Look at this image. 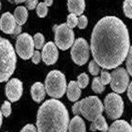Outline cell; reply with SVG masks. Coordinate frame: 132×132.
<instances>
[{
	"instance_id": "27",
	"label": "cell",
	"mask_w": 132,
	"mask_h": 132,
	"mask_svg": "<svg viewBox=\"0 0 132 132\" xmlns=\"http://www.w3.org/2000/svg\"><path fill=\"white\" fill-rule=\"evenodd\" d=\"M78 18L75 14L70 13L68 15L67 19V24L71 29L78 26Z\"/></svg>"
},
{
	"instance_id": "20",
	"label": "cell",
	"mask_w": 132,
	"mask_h": 132,
	"mask_svg": "<svg viewBox=\"0 0 132 132\" xmlns=\"http://www.w3.org/2000/svg\"><path fill=\"white\" fill-rule=\"evenodd\" d=\"M108 129L109 127L106 119L102 115L98 116L92 122L90 127V130L92 131H95L98 130L102 132H107Z\"/></svg>"
},
{
	"instance_id": "28",
	"label": "cell",
	"mask_w": 132,
	"mask_h": 132,
	"mask_svg": "<svg viewBox=\"0 0 132 132\" xmlns=\"http://www.w3.org/2000/svg\"><path fill=\"white\" fill-rule=\"evenodd\" d=\"M100 66L94 60H92L89 64L88 69L90 73L93 76H97L100 72Z\"/></svg>"
},
{
	"instance_id": "8",
	"label": "cell",
	"mask_w": 132,
	"mask_h": 132,
	"mask_svg": "<svg viewBox=\"0 0 132 132\" xmlns=\"http://www.w3.org/2000/svg\"><path fill=\"white\" fill-rule=\"evenodd\" d=\"M35 43L32 37L28 33H23L17 37L15 49L19 57L23 60H29L35 52Z\"/></svg>"
},
{
	"instance_id": "23",
	"label": "cell",
	"mask_w": 132,
	"mask_h": 132,
	"mask_svg": "<svg viewBox=\"0 0 132 132\" xmlns=\"http://www.w3.org/2000/svg\"><path fill=\"white\" fill-rule=\"evenodd\" d=\"M77 82L80 89H84L88 86L89 84V77L86 73H82L79 75L77 77Z\"/></svg>"
},
{
	"instance_id": "13",
	"label": "cell",
	"mask_w": 132,
	"mask_h": 132,
	"mask_svg": "<svg viewBox=\"0 0 132 132\" xmlns=\"http://www.w3.org/2000/svg\"><path fill=\"white\" fill-rule=\"evenodd\" d=\"M18 25L14 15L10 12L2 14L0 18V30L5 34L13 35Z\"/></svg>"
},
{
	"instance_id": "29",
	"label": "cell",
	"mask_w": 132,
	"mask_h": 132,
	"mask_svg": "<svg viewBox=\"0 0 132 132\" xmlns=\"http://www.w3.org/2000/svg\"><path fill=\"white\" fill-rule=\"evenodd\" d=\"M101 81L104 86L111 83V75L107 71H102L101 76Z\"/></svg>"
},
{
	"instance_id": "26",
	"label": "cell",
	"mask_w": 132,
	"mask_h": 132,
	"mask_svg": "<svg viewBox=\"0 0 132 132\" xmlns=\"http://www.w3.org/2000/svg\"><path fill=\"white\" fill-rule=\"evenodd\" d=\"M1 111L2 112V115L5 117H8L12 113V108H11V104L7 101H5L4 103L1 106Z\"/></svg>"
},
{
	"instance_id": "40",
	"label": "cell",
	"mask_w": 132,
	"mask_h": 132,
	"mask_svg": "<svg viewBox=\"0 0 132 132\" xmlns=\"http://www.w3.org/2000/svg\"><path fill=\"white\" fill-rule=\"evenodd\" d=\"M131 128H132V119H131Z\"/></svg>"
},
{
	"instance_id": "18",
	"label": "cell",
	"mask_w": 132,
	"mask_h": 132,
	"mask_svg": "<svg viewBox=\"0 0 132 132\" xmlns=\"http://www.w3.org/2000/svg\"><path fill=\"white\" fill-rule=\"evenodd\" d=\"M69 11L76 16H80L85 9V2L84 0L80 1H68L67 3Z\"/></svg>"
},
{
	"instance_id": "37",
	"label": "cell",
	"mask_w": 132,
	"mask_h": 132,
	"mask_svg": "<svg viewBox=\"0 0 132 132\" xmlns=\"http://www.w3.org/2000/svg\"><path fill=\"white\" fill-rule=\"evenodd\" d=\"M3 123V115L2 114V112L0 109V128H1Z\"/></svg>"
},
{
	"instance_id": "33",
	"label": "cell",
	"mask_w": 132,
	"mask_h": 132,
	"mask_svg": "<svg viewBox=\"0 0 132 132\" xmlns=\"http://www.w3.org/2000/svg\"><path fill=\"white\" fill-rule=\"evenodd\" d=\"M42 58L41 54L39 50H36L34 52V55L32 57V61L35 64H37L40 63Z\"/></svg>"
},
{
	"instance_id": "10",
	"label": "cell",
	"mask_w": 132,
	"mask_h": 132,
	"mask_svg": "<svg viewBox=\"0 0 132 132\" xmlns=\"http://www.w3.org/2000/svg\"><path fill=\"white\" fill-rule=\"evenodd\" d=\"M111 87L117 94L125 92L129 85V78L127 71L124 68H117L111 73Z\"/></svg>"
},
{
	"instance_id": "7",
	"label": "cell",
	"mask_w": 132,
	"mask_h": 132,
	"mask_svg": "<svg viewBox=\"0 0 132 132\" xmlns=\"http://www.w3.org/2000/svg\"><path fill=\"white\" fill-rule=\"evenodd\" d=\"M104 107L108 117L114 120L122 116L124 109V104L121 96L117 94L111 93L106 96Z\"/></svg>"
},
{
	"instance_id": "41",
	"label": "cell",
	"mask_w": 132,
	"mask_h": 132,
	"mask_svg": "<svg viewBox=\"0 0 132 132\" xmlns=\"http://www.w3.org/2000/svg\"><path fill=\"white\" fill-rule=\"evenodd\" d=\"M5 132H8V131H5Z\"/></svg>"
},
{
	"instance_id": "34",
	"label": "cell",
	"mask_w": 132,
	"mask_h": 132,
	"mask_svg": "<svg viewBox=\"0 0 132 132\" xmlns=\"http://www.w3.org/2000/svg\"><path fill=\"white\" fill-rule=\"evenodd\" d=\"M20 132H38L35 126L32 124H28L24 126Z\"/></svg>"
},
{
	"instance_id": "35",
	"label": "cell",
	"mask_w": 132,
	"mask_h": 132,
	"mask_svg": "<svg viewBox=\"0 0 132 132\" xmlns=\"http://www.w3.org/2000/svg\"><path fill=\"white\" fill-rule=\"evenodd\" d=\"M127 96L130 101L132 103V81L128 85L127 89Z\"/></svg>"
},
{
	"instance_id": "15",
	"label": "cell",
	"mask_w": 132,
	"mask_h": 132,
	"mask_svg": "<svg viewBox=\"0 0 132 132\" xmlns=\"http://www.w3.org/2000/svg\"><path fill=\"white\" fill-rule=\"evenodd\" d=\"M81 94V89L77 81H70L67 88V96L68 100L70 102H75L79 100Z\"/></svg>"
},
{
	"instance_id": "2",
	"label": "cell",
	"mask_w": 132,
	"mask_h": 132,
	"mask_svg": "<svg viewBox=\"0 0 132 132\" xmlns=\"http://www.w3.org/2000/svg\"><path fill=\"white\" fill-rule=\"evenodd\" d=\"M69 120L68 110L61 102L54 98L47 100L38 111V132H68Z\"/></svg>"
},
{
	"instance_id": "17",
	"label": "cell",
	"mask_w": 132,
	"mask_h": 132,
	"mask_svg": "<svg viewBox=\"0 0 132 132\" xmlns=\"http://www.w3.org/2000/svg\"><path fill=\"white\" fill-rule=\"evenodd\" d=\"M107 132H132V128L125 120H117L109 127Z\"/></svg>"
},
{
	"instance_id": "12",
	"label": "cell",
	"mask_w": 132,
	"mask_h": 132,
	"mask_svg": "<svg viewBox=\"0 0 132 132\" xmlns=\"http://www.w3.org/2000/svg\"><path fill=\"white\" fill-rule=\"evenodd\" d=\"M42 59L47 65L54 64L58 60L59 51L55 44L49 41L42 48Z\"/></svg>"
},
{
	"instance_id": "39",
	"label": "cell",
	"mask_w": 132,
	"mask_h": 132,
	"mask_svg": "<svg viewBox=\"0 0 132 132\" xmlns=\"http://www.w3.org/2000/svg\"><path fill=\"white\" fill-rule=\"evenodd\" d=\"M1 7H2V4H1V1H0V10H1Z\"/></svg>"
},
{
	"instance_id": "16",
	"label": "cell",
	"mask_w": 132,
	"mask_h": 132,
	"mask_svg": "<svg viewBox=\"0 0 132 132\" xmlns=\"http://www.w3.org/2000/svg\"><path fill=\"white\" fill-rule=\"evenodd\" d=\"M68 129L69 132H86L84 120L79 116H75L69 123Z\"/></svg>"
},
{
	"instance_id": "9",
	"label": "cell",
	"mask_w": 132,
	"mask_h": 132,
	"mask_svg": "<svg viewBox=\"0 0 132 132\" xmlns=\"http://www.w3.org/2000/svg\"><path fill=\"white\" fill-rule=\"evenodd\" d=\"M70 53L72 60L76 64H85L89 57V46L87 41L82 38L76 39L72 46Z\"/></svg>"
},
{
	"instance_id": "32",
	"label": "cell",
	"mask_w": 132,
	"mask_h": 132,
	"mask_svg": "<svg viewBox=\"0 0 132 132\" xmlns=\"http://www.w3.org/2000/svg\"><path fill=\"white\" fill-rule=\"evenodd\" d=\"M38 5V1L37 0H29L26 1V8L29 10H32L37 8Z\"/></svg>"
},
{
	"instance_id": "11",
	"label": "cell",
	"mask_w": 132,
	"mask_h": 132,
	"mask_svg": "<svg viewBox=\"0 0 132 132\" xmlns=\"http://www.w3.org/2000/svg\"><path fill=\"white\" fill-rule=\"evenodd\" d=\"M23 91V83L18 78H12L6 84L5 94L11 102L15 103L20 100Z\"/></svg>"
},
{
	"instance_id": "19",
	"label": "cell",
	"mask_w": 132,
	"mask_h": 132,
	"mask_svg": "<svg viewBox=\"0 0 132 132\" xmlns=\"http://www.w3.org/2000/svg\"><path fill=\"white\" fill-rule=\"evenodd\" d=\"M29 13L28 9L24 6H18L14 12V17L19 26L24 24L28 20Z\"/></svg>"
},
{
	"instance_id": "25",
	"label": "cell",
	"mask_w": 132,
	"mask_h": 132,
	"mask_svg": "<svg viewBox=\"0 0 132 132\" xmlns=\"http://www.w3.org/2000/svg\"><path fill=\"white\" fill-rule=\"evenodd\" d=\"M123 10L125 16L132 19V0H126L124 2Z\"/></svg>"
},
{
	"instance_id": "3",
	"label": "cell",
	"mask_w": 132,
	"mask_h": 132,
	"mask_svg": "<svg viewBox=\"0 0 132 132\" xmlns=\"http://www.w3.org/2000/svg\"><path fill=\"white\" fill-rule=\"evenodd\" d=\"M16 62V53L11 43L0 37V82L8 81L15 70Z\"/></svg>"
},
{
	"instance_id": "5",
	"label": "cell",
	"mask_w": 132,
	"mask_h": 132,
	"mask_svg": "<svg viewBox=\"0 0 132 132\" xmlns=\"http://www.w3.org/2000/svg\"><path fill=\"white\" fill-rule=\"evenodd\" d=\"M45 88L48 95L54 98H60L67 91V81L60 71L53 70L49 72L45 80Z\"/></svg>"
},
{
	"instance_id": "21",
	"label": "cell",
	"mask_w": 132,
	"mask_h": 132,
	"mask_svg": "<svg viewBox=\"0 0 132 132\" xmlns=\"http://www.w3.org/2000/svg\"><path fill=\"white\" fill-rule=\"evenodd\" d=\"M92 88V90L97 94H101L105 90V86L102 83L100 77H96L93 79Z\"/></svg>"
},
{
	"instance_id": "38",
	"label": "cell",
	"mask_w": 132,
	"mask_h": 132,
	"mask_svg": "<svg viewBox=\"0 0 132 132\" xmlns=\"http://www.w3.org/2000/svg\"><path fill=\"white\" fill-rule=\"evenodd\" d=\"M14 2L16 3V4H18V3H23V2H26V1H15Z\"/></svg>"
},
{
	"instance_id": "4",
	"label": "cell",
	"mask_w": 132,
	"mask_h": 132,
	"mask_svg": "<svg viewBox=\"0 0 132 132\" xmlns=\"http://www.w3.org/2000/svg\"><path fill=\"white\" fill-rule=\"evenodd\" d=\"M104 105L97 96H90L76 102L72 107V111L75 115H82L86 119L93 122L102 115Z\"/></svg>"
},
{
	"instance_id": "31",
	"label": "cell",
	"mask_w": 132,
	"mask_h": 132,
	"mask_svg": "<svg viewBox=\"0 0 132 132\" xmlns=\"http://www.w3.org/2000/svg\"><path fill=\"white\" fill-rule=\"evenodd\" d=\"M88 24V19L84 15H80L78 18V27L80 29H85Z\"/></svg>"
},
{
	"instance_id": "1",
	"label": "cell",
	"mask_w": 132,
	"mask_h": 132,
	"mask_svg": "<svg viewBox=\"0 0 132 132\" xmlns=\"http://www.w3.org/2000/svg\"><path fill=\"white\" fill-rule=\"evenodd\" d=\"M130 48L128 29L115 16L98 21L92 34L90 49L94 60L104 69L116 68L124 62Z\"/></svg>"
},
{
	"instance_id": "6",
	"label": "cell",
	"mask_w": 132,
	"mask_h": 132,
	"mask_svg": "<svg viewBox=\"0 0 132 132\" xmlns=\"http://www.w3.org/2000/svg\"><path fill=\"white\" fill-rule=\"evenodd\" d=\"M53 30L54 32L55 45L60 50H67L72 46L75 42V34L67 23L55 25Z\"/></svg>"
},
{
	"instance_id": "24",
	"label": "cell",
	"mask_w": 132,
	"mask_h": 132,
	"mask_svg": "<svg viewBox=\"0 0 132 132\" xmlns=\"http://www.w3.org/2000/svg\"><path fill=\"white\" fill-rule=\"evenodd\" d=\"M48 12V6L44 2H40L37 7V13L40 18H45Z\"/></svg>"
},
{
	"instance_id": "14",
	"label": "cell",
	"mask_w": 132,
	"mask_h": 132,
	"mask_svg": "<svg viewBox=\"0 0 132 132\" xmlns=\"http://www.w3.org/2000/svg\"><path fill=\"white\" fill-rule=\"evenodd\" d=\"M45 86L41 82H36L31 86V95L32 100L37 103H40L46 97Z\"/></svg>"
},
{
	"instance_id": "22",
	"label": "cell",
	"mask_w": 132,
	"mask_h": 132,
	"mask_svg": "<svg viewBox=\"0 0 132 132\" xmlns=\"http://www.w3.org/2000/svg\"><path fill=\"white\" fill-rule=\"evenodd\" d=\"M34 40L35 47L37 50L41 49L45 46V38L44 36L41 33L38 32L34 36Z\"/></svg>"
},
{
	"instance_id": "36",
	"label": "cell",
	"mask_w": 132,
	"mask_h": 132,
	"mask_svg": "<svg viewBox=\"0 0 132 132\" xmlns=\"http://www.w3.org/2000/svg\"><path fill=\"white\" fill-rule=\"evenodd\" d=\"M53 1H52V0H47V1H44V3H45V4L47 5V6H50L52 5Z\"/></svg>"
},
{
	"instance_id": "30",
	"label": "cell",
	"mask_w": 132,
	"mask_h": 132,
	"mask_svg": "<svg viewBox=\"0 0 132 132\" xmlns=\"http://www.w3.org/2000/svg\"><path fill=\"white\" fill-rule=\"evenodd\" d=\"M126 64L128 72L132 77V46L129 48Z\"/></svg>"
}]
</instances>
